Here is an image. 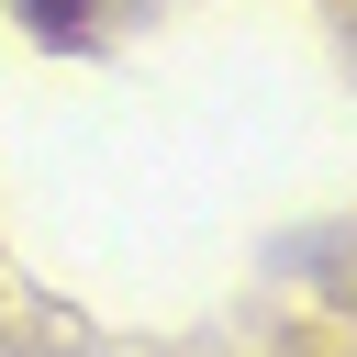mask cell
I'll list each match as a JSON object with an SVG mask.
<instances>
[{"mask_svg": "<svg viewBox=\"0 0 357 357\" xmlns=\"http://www.w3.org/2000/svg\"><path fill=\"white\" fill-rule=\"evenodd\" d=\"M22 11H33V33H45V45H67V33L89 22V0H22Z\"/></svg>", "mask_w": 357, "mask_h": 357, "instance_id": "obj_1", "label": "cell"}]
</instances>
